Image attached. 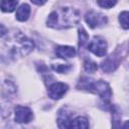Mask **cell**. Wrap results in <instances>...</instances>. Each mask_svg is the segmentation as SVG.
<instances>
[{"instance_id": "obj_1", "label": "cell", "mask_w": 129, "mask_h": 129, "mask_svg": "<svg viewBox=\"0 0 129 129\" xmlns=\"http://www.w3.org/2000/svg\"><path fill=\"white\" fill-rule=\"evenodd\" d=\"M80 12L71 7H61L52 11L47 18V25L56 29L70 28L80 21Z\"/></svg>"}, {"instance_id": "obj_2", "label": "cell", "mask_w": 129, "mask_h": 129, "mask_svg": "<svg viewBox=\"0 0 129 129\" xmlns=\"http://www.w3.org/2000/svg\"><path fill=\"white\" fill-rule=\"evenodd\" d=\"M5 44L8 47V52L13 56H24L33 49L32 40L16 29L8 32Z\"/></svg>"}, {"instance_id": "obj_3", "label": "cell", "mask_w": 129, "mask_h": 129, "mask_svg": "<svg viewBox=\"0 0 129 129\" xmlns=\"http://www.w3.org/2000/svg\"><path fill=\"white\" fill-rule=\"evenodd\" d=\"M77 88L80 90H85L91 93H95L101 97L104 103H108L111 98V89L110 86L104 81H93L87 77L81 78Z\"/></svg>"}, {"instance_id": "obj_4", "label": "cell", "mask_w": 129, "mask_h": 129, "mask_svg": "<svg viewBox=\"0 0 129 129\" xmlns=\"http://www.w3.org/2000/svg\"><path fill=\"white\" fill-rule=\"evenodd\" d=\"M129 51V43H124L120 46H118L114 52H112L109 56L105 58V60L102 62L101 68L103 72L105 73H112L114 72L122 61V59L127 55Z\"/></svg>"}, {"instance_id": "obj_5", "label": "cell", "mask_w": 129, "mask_h": 129, "mask_svg": "<svg viewBox=\"0 0 129 129\" xmlns=\"http://www.w3.org/2000/svg\"><path fill=\"white\" fill-rule=\"evenodd\" d=\"M85 20L88 23V25L91 28H96V27H100L103 26L107 23V17L106 15L97 12V11H89L86 16H85Z\"/></svg>"}, {"instance_id": "obj_6", "label": "cell", "mask_w": 129, "mask_h": 129, "mask_svg": "<svg viewBox=\"0 0 129 129\" xmlns=\"http://www.w3.org/2000/svg\"><path fill=\"white\" fill-rule=\"evenodd\" d=\"M88 48L98 56H104L107 52V42L101 36H94L88 45Z\"/></svg>"}, {"instance_id": "obj_7", "label": "cell", "mask_w": 129, "mask_h": 129, "mask_svg": "<svg viewBox=\"0 0 129 129\" xmlns=\"http://www.w3.org/2000/svg\"><path fill=\"white\" fill-rule=\"evenodd\" d=\"M73 122V112L68 107H61L57 114V124L59 128H71Z\"/></svg>"}, {"instance_id": "obj_8", "label": "cell", "mask_w": 129, "mask_h": 129, "mask_svg": "<svg viewBox=\"0 0 129 129\" xmlns=\"http://www.w3.org/2000/svg\"><path fill=\"white\" fill-rule=\"evenodd\" d=\"M69 87L64 83H53L48 87V96L53 100L60 99L68 91Z\"/></svg>"}, {"instance_id": "obj_9", "label": "cell", "mask_w": 129, "mask_h": 129, "mask_svg": "<svg viewBox=\"0 0 129 129\" xmlns=\"http://www.w3.org/2000/svg\"><path fill=\"white\" fill-rule=\"evenodd\" d=\"M32 119V111L24 106H16L15 121L18 123H28Z\"/></svg>"}, {"instance_id": "obj_10", "label": "cell", "mask_w": 129, "mask_h": 129, "mask_svg": "<svg viewBox=\"0 0 129 129\" xmlns=\"http://www.w3.org/2000/svg\"><path fill=\"white\" fill-rule=\"evenodd\" d=\"M55 54L58 57H61V58H70V57L75 56L76 49L73 46L58 45V46L55 47Z\"/></svg>"}, {"instance_id": "obj_11", "label": "cell", "mask_w": 129, "mask_h": 129, "mask_svg": "<svg viewBox=\"0 0 129 129\" xmlns=\"http://www.w3.org/2000/svg\"><path fill=\"white\" fill-rule=\"evenodd\" d=\"M29 13H30L29 5H27L25 3L21 4L19 6V8L17 9V11H16V18L19 21H25V20H27V18L29 16Z\"/></svg>"}, {"instance_id": "obj_12", "label": "cell", "mask_w": 129, "mask_h": 129, "mask_svg": "<svg viewBox=\"0 0 129 129\" xmlns=\"http://www.w3.org/2000/svg\"><path fill=\"white\" fill-rule=\"evenodd\" d=\"M18 4V0H2L1 9L3 12H12L15 10Z\"/></svg>"}, {"instance_id": "obj_13", "label": "cell", "mask_w": 129, "mask_h": 129, "mask_svg": "<svg viewBox=\"0 0 129 129\" xmlns=\"http://www.w3.org/2000/svg\"><path fill=\"white\" fill-rule=\"evenodd\" d=\"M71 127H73V128H88L89 127V122H88L87 118L79 116V117L73 119Z\"/></svg>"}, {"instance_id": "obj_14", "label": "cell", "mask_w": 129, "mask_h": 129, "mask_svg": "<svg viewBox=\"0 0 129 129\" xmlns=\"http://www.w3.org/2000/svg\"><path fill=\"white\" fill-rule=\"evenodd\" d=\"M111 111H112V119H113V127H120V125L118 124L121 120V113L120 110L117 106H111Z\"/></svg>"}, {"instance_id": "obj_15", "label": "cell", "mask_w": 129, "mask_h": 129, "mask_svg": "<svg viewBox=\"0 0 129 129\" xmlns=\"http://www.w3.org/2000/svg\"><path fill=\"white\" fill-rule=\"evenodd\" d=\"M84 68H85V71L88 72V73H90V74H93V73H95L98 70L97 63L95 61H93L92 59H90V58H88V59L85 60Z\"/></svg>"}, {"instance_id": "obj_16", "label": "cell", "mask_w": 129, "mask_h": 129, "mask_svg": "<svg viewBox=\"0 0 129 129\" xmlns=\"http://www.w3.org/2000/svg\"><path fill=\"white\" fill-rule=\"evenodd\" d=\"M89 40V35L84 28H79V46L83 47Z\"/></svg>"}, {"instance_id": "obj_17", "label": "cell", "mask_w": 129, "mask_h": 129, "mask_svg": "<svg viewBox=\"0 0 129 129\" xmlns=\"http://www.w3.org/2000/svg\"><path fill=\"white\" fill-rule=\"evenodd\" d=\"M119 21L123 28L128 29L129 28V11H123L119 16Z\"/></svg>"}, {"instance_id": "obj_18", "label": "cell", "mask_w": 129, "mask_h": 129, "mask_svg": "<svg viewBox=\"0 0 129 129\" xmlns=\"http://www.w3.org/2000/svg\"><path fill=\"white\" fill-rule=\"evenodd\" d=\"M52 69L57 73H66L71 69L70 63H52Z\"/></svg>"}, {"instance_id": "obj_19", "label": "cell", "mask_w": 129, "mask_h": 129, "mask_svg": "<svg viewBox=\"0 0 129 129\" xmlns=\"http://www.w3.org/2000/svg\"><path fill=\"white\" fill-rule=\"evenodd\" d=\"M97 2L103 8H111L117 3V0H97Z\"/></svg>"}, {"instance_id": "obj_20", "label": "cell", "mask_w": 129, "mask_h": 129, "mask_svg": "<svg viewBox=\"0 0 129 129\" xmlns=\"http://www.w3.org/2000/svg\"><path fill=\"white\" fill-rule=\"evenodd\" d=\"M32 3H34V4H36V5H42V4H44L47 0H30Z\"/></svg>"}, {"instance_id": "obj_21", "label": "cell", "mask_w": 129, "mask_h": 129, "mask_svg": "<svg viewBox=\"0 0 129 129\" xmlns=\"http://www.w3.org/2000/svg\"><path fill=\"white\" fill-rule=\"evenodd\" d=\"M122 127H123V128H129V121H126V122L123 124Z\"/></svg>"}]
</instances>
